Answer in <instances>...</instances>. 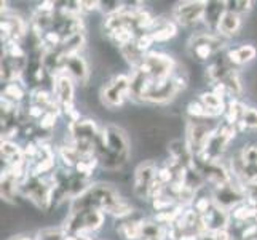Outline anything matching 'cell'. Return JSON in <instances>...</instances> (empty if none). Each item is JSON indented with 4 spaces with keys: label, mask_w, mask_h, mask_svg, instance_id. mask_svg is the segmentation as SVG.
<instances>
[{
    "label": "cell",
    "mask_w": 257,
    "mask_h": 240,
    "mask_svg": "<svg viewBox=\"0 0 257 240\" xmlns=\"http://www.w3.org/2000/svg\"><path fill=\"white\" fill-rule=\"evenodd\" d=\"M120 200L118 192L109 184H93L82 195L72 200L70 213L82 210H101L107 213L115 202Z\"/></svg>",
    "instance_id": "obj_1"
},
{
    "label": "cell",
    "mask_w": 257,
    "mask_h": 240,
    "mask_svg": "<svg viewBox=\"0 0 257 240\" xmlns=\"http://www.w3.org/2000/svg\"><path fill=\"white\" fill-rule=\"evenodd\" d=\"M224 47V40L220 35L212 32H198L193 34L187 42V53L189 56L197 61H208L211 56Z\"/></svg>",
    "instance_id": "obj_2"
},
{
    "label": "cell",
    "mask_w": 257,
    "mask_h": 240,
    "mask_svg": "<svg viewBox=\"0 0 257 240\" xmlns=\"http://www.w3.org/2000/svg\"><path fill=\"white\" fill-rule=\"evenodd\" d=\"M104 223V211L101 210H82L69 213L66 219L64 232L66 235L85 234L86 230H97Z\"/></svg>",
    "instance_id": "obj_3"
},
{
    "label": "cell",
    "mask_w": 257,
    "mask_h": 240,
    "mask_svg": "<svg viewBox=\"0 0 257 240\" xmlns=\"http://www.w3.org/2000/svg\"><path fill=\"white\" fill-rule=\"evenodd\" d=\"M130 96V77L128 75H115L101 88V101L109 109L120 108L123 101Z\"/></svg>",
    "instance_id": "obj_4"
},
{
    "label": "cell",
    "mask_w": 257,
    "mask_h": 240,
    "mask_svg": "<svg viewBox=\"0 0 257 240\" xmlns=\"http://www.w3.org/2000/svg\"><path fill=\"white\" fill-rule=\"evenodd\" d=\"M158 168L154 160H146L141 164L135 172V184H133V192L141 200H149L152 188L157 181Z\"/></svg>",
    "instance_id": "obj_5"
},
{
    "label": "cell",
    "mask_w": 257,
    "mask_h": 240,
    "mask_svg": "<svg viewBox=\"0 0 257 240\" xmlns=\"http://www.w3.org/2000/svg\"><path fill=\"white\" fill-rule=\"evenodd\" d=\"M23 194L32 200L39 208L45 210L53 200V186H48L45 181H42L39 176H26L24 183L21 184Z\"/></svg>",
    "instance_id": "obj_6"
},
{
    "label": "cell",
    "mask_w": 257,
    "mask_h": 240,
    "mask_svg": "<svg viewBox=\"0 0 257 240\" xmlns=\"http://www.w3.org/2000/svg\"><path fill=\"white\" fill-rule=\"evenodd\" d=\"M53 90H55V100L59 109L67 114H77L74 111V80L66 70L53 77Z\"/></svg>",
    "instance_id": "obj_7"
},
{
    "label": "cell",
    "mask_w": 257,
    "mask_h": 240,
    "mask_svg": "<svg viewBox=\"0 0 257 240\" xmlns=\"http://www.w3.org/2000/svg\"><path fill=\"white\" fill-rule=\"evenodd\" d=\"M206 12V2H182L177 4L173 8V16L177 24L182 26H190L198 23L200 20L205 18Z\"/></svg>",
    "instance_id": "obj_8"
},
{
    "label": "cell",
    "mask_w": 257,
    "mask_h": 240,
    "mask_svg": "<svg viewBox=\"0 0 257 240\" xmlns=\"http://www.w3.org/2000/svg\"><path fill=\"white\" fill-rule=\"evenodd\" d=\"M26 23L20 16L15 15H5L2 20V39L5 43L20 42L23 37H26Z\"/></svg>",
    "instance_id": "obj_9"
},
{
    "label": "cell",
    "mask_w": 257,
    "mask_h": 240,
    "mask_svg": "<svg viewBox=\"0 0 257 240\" xmlns=\"http://www.w3.org/2000/svg\"><path fill=\"white\" fill-rule=\"evenodd\" d=\"M64 70L72 77V80L82 85H86L88 78H90V69H88L86 61L78 55L64 58Z\"/></svg>",
    "instance_id": "obj_10"
},
{
    "label": "cell",
    "mask_w": 257,
    "mask_h": 240,
    "mask_svg": "<svg viewBox=\"0 0 257 240\" xmlns=\"http://www.w3.org/2000/svg\"><path fill=\"white\" fill-rule=\"evenodd\" d=\"M150 35H152L154 42H166L173 39L176 32H177V28L176 24L170 20H163V18H155V21L152 24V28L147 31Z\"/></svg>",
    "instance_id": "obj_11"
},
{
    "label": "cell",
    "mask_w": 257,
    "mask_h": 240,
    "mask_svg": "<svg viewBox=\"0 0 257 240\" xmlns=\"http://www.w3.org/2000/svg\"><path fill=\"white\" fill-rule=\"evenodd\" d=\"M257 56V48L254 45H241L227 51L225 58L228 59V63L232 66H244Z\"/></svg>",
    "instance_id": "obj_12"
},
{
    "label": "cell",
    "mask_w": 257,
    "mask_h": 240,
    "mask_svg": "<svg viewBox=\"0 0 257 240\" xmlns=\"http://www.w3.org/2000/svg\"><path fill=\"white\" fill-rule=\"evenodd\" d=\"M241 28V16H238L232 12H224L217 23V32L219 35H225V37H232V35L238 34Z\"/></svg>",
    "instance_id": "obj_13"
},
{
    "label": "cell",
    "mask_w": 257,
    "mask_h": 240,
    "mask_svg": "<svg viewBox=\"0 0 257 240\" xmlns=\"http://www.w3.org/2000/svg\"><path fill=\"white\" fill-rule=\"evenodd\" d=\"M200 103L205 106L209 117H217V115L225 112L224 98L216 92H205L200 95Z\"/></svg>",
    "instance_id": "obj_14"
},
{
    "label": "cell",
    "mask_w": 257,
    "mask_h": 240,
    "mask_svg": "<svg viewBox=\"0 0 257 240\" xmlns=\"http://www.w3.org/2000/svg\"><path fill=\"white\" fill-rule=\"evenodd\" d=\"M121 219L123 221H121V224L118 226V232L126 240L141 238V234H143V226H144L146 221L143 218L135 219V218H131V215L126 216V218H121Z\"/></svg>",
    "instance_id": "obj_15"
},
{
    "label": "cell",
    "mask_w": 257,
    "mask_h": 240,
    "mask_svg": "<svg viewBox=\"0 0 257 240\" xmlns=\"http://www.w3.org/2000/svg\"><path fill=\"white\" fill-rule=\"evenodd\" d=\"M2 158H5V162L10 167H18L24 164V150L12 143L10 139H2Z\"/></svg>",
    "instance_id": "obj_16"
},
{
    "label": "cell",
    "mask_w": 257,
    "mask_h": 240,
    "mask_svg": "<svg viewBox=\"0 0 257 240\" xmlns=\"http://www.w3.org/2000/svg\"><path fill=\"white\" fill-rule=\"evenodd\" d=\"M225 12V2H206V12H205V18L206 23L211 26V28L217 29V23L220 20V16Z\"/></svg>",
    "instance_id": "obj_17"
},
{
    "label": "cell",
    "mask_w": 257,
    "mask_h": 240,
    "mask_svg": "<svg viewBox=\"0 0 257 240\" xmlns=\"http://www.w3.org/2000/svg\"><path fill=\"white\" fill-rule=\"evenodd\" d=\"M21 186L18 184V178H15L10 172H5L2 175V199L7 202H12L15 194L18 192Z\"/></svg>",
    "instance_id": "obj_18"
},
{
    "label": "cell",
    "mask_w": 257,
    "mask_h": 240,
    "mask_svg": "<svg viewBox=\"0 0 257 240\" xmlns=\"http://www.w3.org/2000/svg\"><path fill=\"white\" fill-rule=\"evenodd\" d=\"M24 96V90L20 87L18 82H12V84H7L5 90H4V98L5 100H10L13 103L21 101Z\"/></svg>",
    "instance_id": "obj_19"
},
{
    "label": "cell",
    "mask_w": 257,
    "mask_h": 240,
    "mask_svg": "<svg viewBox=\"0 0 257 240\" xmlns=\"http://www.w3.org/2000/svg\"><path fill=\"white\" fill-rule=\"evenodd\" d=\"M236 127L257 130V109L255 108H246L244 109V114H243V119H241V122L238 123Z\"/></svg>",
    "instance_id": "obj_20"
},
{
    "label": "cell",
    "mask_w": 257,
    "mask_h": 240,
    "mask_svg": "<svg viewBox=\"0 0 257 240\" xmlns=\"http://www.w3.org/2000/svg\"><path fill=\"white\" fill-rule=\"evenodd\" d=\"M187 112L192 115L195 120H200V119H211L208 115V111L206 108L203 106L200 101H192L189 106H187Z\"/></svg>",
    "instance_id": "obj_21"
},
{
    "label": "cell",
    "mask_w": 257,
    "mask_h": 240,
    "mask_svg": "<svg viewBox=\"0 0 257 240\" xmlns=\"http://www.w3.org/2000/svg\"><path fill=\"white\" fill-rule=\"evenodd\" d=\"M252 8V2H225V10L232 12L238 16H241L244 13H247Z\"/></svg>",
    "instance_id": "obj_22"
},
{
    "label": "cell",
    "mask_w": 257,
    "mask_h": 240,
    "mask_svg": "<svg viewBox=\"0 0 257 240\" xmlns=\"http://www.w3.org/2000/svg\"><path fill=\"white\" fill-rule=\"evenodd\" d=\"M66 238V232L63 229H43L39 232V238L37 240H64Z\"/></svg>",
    "instance_id": "obj_23"
},
{
    "label": "cell",
    "mask_w": 257,
    "mask_h": 240,
    "mask_svg": "<svg viewBox=\"0 0 257 240\" xmlns=\"http://www.w3.org/2000/svg\"><path fill=\"white\" fill-rule=\"evenodd\" d=\"M56 125V114L55 112H45L39 120V127L45 131H50L53 127Z\"/></svg>",
    "instance_id": "obj_24"
},
{
    "label": "cell",
    "mask_w": 257,
    "mask_h": 240,
    "mask_svg": "<svg viewBox=\"0 0 257 240\" xmlns=\"http://www.w3.org/2000/svg\"><path fill=\"white\" fill-rule=\"evenodd\" d=\"M246 195H247V205H251L254 208H257V183L247 184L246 188Z\"/></svg>",
    "instance_id": "obj_25"
},
{
    "label": "cell",
    "mask_w": 257,
    "mask_h": 240,
    "mask_svg": "<svg viewBox=\"0 0 257 240\" xmlns=\"http://www.w3.org/2000/svg\"><path fill=\"white\" fill-rule=\"evenodd\" d=\"M64 240H91V238L85 234H78V235H66Z\"/></svg>",
    "instance_id": "obj_26"
},
{
    "label": "cell",
    "mask_w": 257,
    "mask_h": 240,
    "mask_svg": "<svg viewBox=\"0 0 257 240\" xmlns=\"http://www.w3.org/2000/svg\"><path fill=\"white\" fill-rule=\"evenodd\" d=\"M10 240H31V238L24 237V235H16V237H13V238H10Z\"/></svg>",
    "instance_id": "obj_27"
}]
</instances>
